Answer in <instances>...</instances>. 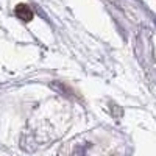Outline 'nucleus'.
Masks as SVG:
<instances>
[{"mask_svg": "<svg viewBox=\"0 0 156 156\" xmlns=\"http://www.w3.org/2000/svg\"><path fill=\"white\" fill-rule=\"evenodd\" d=\"M16 12H17V16L22 19V20H30L31 17H33V11L27 6V5H19L17 8H16Z\"/></svg>", "mask_w": 156, "mask_h": 156, "instance_id": "nucleus-1", "label": "nucleus"}]
</instances>
